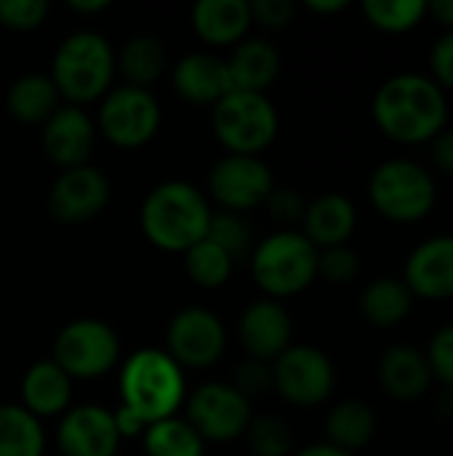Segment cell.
Returning <instances> with one entry per match:
<instances>
[{
	"label": "cell",
	"mask_w": 453,
	"mask_h": 456,
	"mask_svg": "<svg viewBox=\"0 0 453 456\" xmlns=\"http://www.w3.org/2000/svg\"><path fill=\"white\" fill-rule=\"evenodd\" d=\"M232 80V91H251V94H267V88L280 75V51L264 40V37H243L232 56L224 59Z\"/></svg>",
	"instance_id": "obj_23"
},
{
	"label": "cell",
	"mask_w": 453,
	"mask_h": 456,
	"mask_svg": "<svg viewBox=\"0 0 453 456\" xmlns=\"http://www.w3.org/2000/svg\"><path fill=\"white\" fill-rule=\"evenodd\" d=\"M45 433L19 403H0V456H43Z\"/></svg>",
	"instance_id": "obj_29"
},
{
	"label": "cell",
	"mask_w": 453,
	"mask_h": 456,
	"mask_svg": "<svg viewBox=\"0 0 453 456\" xmlns=\"http://www.w3.org/2000/svg\"><path fill=\"white\" fill-rule=\"evenodd\" d=\"M5 107L13 120L27 126H43L61 107V96L48 75L27 72L11 83L5 94Z\"/></svg>",
	"instance_id": "obj_27"
},
{
	"label": "cell",
	"mask_w": 453,
	"mask_h": 456,
	"mask_svg": "<svg viewBox=\"0 0 453 456\" xmlns=\"http://www.w3.org/2000/svg\"><path fill=\"white\" fill-rule=\"evenodd\" d=\"M171 80L176 94L198 107H214L232 91L227 61L208 51H195L182 56L174 64Z\"/></svg>",
	"instance_id": "obj_20"
},
{
	"label": "cell",
	"mask_w": 453,
	"mask_h": 456,
	"mask_svg": "<svg viewBox=\"0 0 453 456\" xmlns=\"http://www.w3.org/2000/svg\"><path fill=\"white\" fill-rule=\"evenodd\" d=\"M168 64L166 48L152 35H133L123 43V48L115 53V67L123 75L125 86L147 88L163 75Z\"/></svg>",
	"instance_id": "obj_28"
},
{
	"label": "cell",
	"mask_w": 453,
	"mask_h": 456,
	"mask_svg": "<svg viewBox=\"0 0 453 456\" xmlns=\"http://www.w3.org/2000/svg\"><path fill=\"white\" fill-rule=\"evenodd\" d=\"M238 337L248 358L272 363L294 345V323L280 302L264 297L243 310L238 321Z\"/></svg>",
	"instance_id": "obj_18"
},
{
	"label": "cell",
	"mask_w": 453,
	"mask_h": 456,
	"mask_svg": "<svg viewBox=\"0 0 453 456\" xmlns=\"http://www.w3.org/2000/svg\"><path fill=\"white\" fill-rule=\"evenodd\" d=\"M243 398H256L272 390V363H262V361H243L235 371H232V382H230Z\"/></svg>",
	"instance_id": "obj_38"
},
{
	"label": "cell",
	"mask_w": 453,
	"mask_h": 456,
	"mask_svg": "<svg viewBox=\"0 0 453 456\" xmlns=\"http://www.w3.org/2000/svg\"><path fill=\"white\" fill-rule=\"evenodd\" d=\"M403 283L414 299L451 302L453 299V232L433 235L417 243L403 265Z\"/></svg>",
	"instance_id": "obj_16"
},
{
	"label": "cell",
	"mask_w": 453,
	"mask_h": 456,
	"mask_svg": "<svg viewBox=\"0 0 453 456\" xmlns=\"http://www.w3.org/2000/svg\"><path fill=\"white\" fill-rule=\"evenodd\" d=\"M430 77L449 94L453 91V29L435 37L430 48Z\"/></svg>",
	"instance_id": "obj_41"
},
{
	"label": "cell",
	"mask_w": 453,
	"mask_h": 456,
	"mask_svg": "<svg viewBox=\"0 0 453 456\" xmlns=\"http://www.w3.org/2000/svg\"><path fill=\"white\" fill-rule=\"evenodd\" d=\"M272 190V168L256 155H222L208 171V195L230 214L243 216L264 206Z\"/></svg>",
	"instance_id": "obj_11"
},
{
	"label": "cell",
	"mask_w": 453,
	"mask_h": 456,
	"mask_svg": "<svg viewBox=\"0 0 453 456\" xmlns=\"http://www.w3.org/2000/svg\"><path fill=\"white\" fill-rule=\"evenodd\" d=\"M112 187L104 171L85 163L61 171L48 192V211L61 224H83L99 216L109 203Z\"/></svg>",
	"instance_id": "obj_14"
},
{
	"label": "cell",
	"mask_w": 453,
	"mask_h": 456,
	"mask_svg": "<svg viewBox=\"0 0 453 456\" xmlns=\"http://www.w3.org/2000/svg\"><path fill=\"white\" fill-rule=\"evenodd\" d=\"M376 377H379L382 390L392 401H400V403L425 398L435 385L425 350H417L411 345L387 347L376 363Z\"/></svg>",
	"instance_id": "obj_19"
},
{
	"label": "cell",
	"mask_w": 453,
	"mask_h": 456,
	"mask_svg": "<svg viewBox=\"0 0 453 456\" xmlns=\"http://www.w3.org/2000/svg\"><path fill=\"white\" fill-rule=\"evenodd\" d=\"M427 19H435L446 32L453 29V0H433V3H427Z\"/></svg>",
	"instance_id": "obj_44"
},
{
	"label": "cell",
	"mask_w": 453,
	"mask_h": 456,
	"mask_svg": "<svg viewBox=\"0 0 453 456\" xmlns=\"http://www.w3.org/2000/svg\"><path fill=\"white\" fill-rule=\"evenodd\" d=\"M227 350V329L208 307H184L166 326V353L187 371L211 369Z\"/></svg>",
	"instance_id": "obj_12"
},
{
	"label": "cell",
	"mask_w": 453,
	"mask_h": 456,
	"mask_svg": "<svg viewBox=\"0 0 453 456\" xmlns=\"http://www.w3.org/2000/svg\"><path fill=\"white\" fill-rule=\"evenodd\" d=\"M430 160H433V168L446 176L453 179V128H443L433 142H430Z\"/></svg>",
	"instance_id": "obj_42"
},
{
	"label": "cell",
	"mask_w": 453,
	"mask_h": 456,
	"mask_svg": "<svg viewBox=\"0 0 453 456\" xmlns=\"http://www.w3.org/2000/svg\"><path fill=\"white\" fill-rule=\"evenodd\" d=\"M160 102L147 88L115 86L109 88L96 112V131L120 150H136L155 139L160 131Z\"/></svg>",
	"instance_id": "obj_9"
},
{
	"label": "cell",
	"mask_w": 453,
	"mask_h": 456,
	"mask_svg": "<svg viewBox=\"0 0 453 456\" xmlns=\"http://www.w3.org/2000/svg\"><path fill=\"white\" fill-rule=\"evenodd\" d=\"M45 0H0V24L13 32H32L48 16Z\"/></svg>",
	"instance_id": "obj_36"
},
{
	"label": "cell",
	"mask_w": 453,
	"mask_h": 456,
	"mask_svg": "<svg viewBox=\"0 0 453 456\" xmlns=\"http://www.w3.org/2000/svg\"><path fill=\"white\" fill-rule=\"evenodd\" d=\"M211 219V200L195 184L182 179H168L152 187L139 208L142 235L168 254H184L206 240Z\"/></svg>",
	"instance_id": "obj_2"
},
{
	"label": "cell",
	"mask_w": 453,
	"mask_h": 456,
	"mask_svg": "<svg viewBox=\"0 0 453 456\" xmlns=\"http://www.w3.org/2000/svg\"><path fill=\"white\" fill-rule=\"evenodd\" d=\"M360 256L350 246L323 248L318 254V278L331 286H350L360 275Z\"/></svg>",
	"instance_id": "obj_35"
},
{
	"label": "cell",
	"mask_w": 453,
	"mask_h": 456,
	"mask_svg": "<svg viewBox=\"0 0 453 456\" xmlns=\"http://www.w3.org/2000/svg\"><path fill=\"white\" fill-rule=\"evenodd\" d=\"M115 72V51L107 37L93 29H77L59 43L48 77L67 104L83 107L96 99L101 102Z\"/></svg>",
	"instance_id": "obj_4"
},
{
	"label": "cell",
	"mask_w": 453,
	"mask_h": 456,
	"mask_svg": "<svg viewBox=\"0 0 453 456\" xmlns=\"http://www.w3.org/2000/svg\"><path fill=\"white\" fill-rule=\"evenodd\" d=\"M425 355H427V363L433 369L435 382H441L443 390L453 393V323L441 326L430 337V345H427Z\"/></svg>",
	"instance_id": "obj_37"
},
{
	"label": "cell",
	"mask_w": 453,
	"mask_h": 456,
	"mask_svg": "<svg viewBox=\"0 0 453 456\" xmlns=\"http://www.w3.org/2000/svg\"><path fill=\"white\" fill-rule=\"evenodd\" d=\"M69 8L75 11V13H101V11H107L109 8V3L107 0H69Z\"/></svg>",
	"instance_id": "obj_47"
},
{
	"label": "cell",
	"mask_w": 453,
	"mask_h": 456,
	"mask_svg": "<svg viewBox=\"0 0 453 456\" xmlns=\"http://www.w3.org/2000/svg\"><path fill=\"white\" fill-rule=\"evenodd\" d=\"M246 441L254 456H291L294 452V433L291 428L272 414L251 417L246 428Z\"/></svg>",
	"instance_id": "obj_33"
},
{
	"label": "cell",
	"mask_w": 453,
	"mask_h": 456,
	"mask_svg": "<svg viewBox=\"0 0 453 456\" xmlns=\"http://www.w3.org/2000/svg\"><path fill=\"white\" fill-rule=\"evenodd\" d=\"M142 446L147 456H203L206 441L195 433V428L184 417H168L152 422L142 436Z\"/></svg>",
	"instance_id": "obj_30"
},
{
	"label": "cell",
	"mask_w": 453,
	"mask_h": 456,
	"mask_svg": "<svg viewBox=\"0 0 453 456\" xmlns=\"http://www.w3.org/2000/svg\"><path fill=\"white\" fill-rule=\"evenodd\" d=\"M96 123L93 118L75 104H61L45 123H43V152L53 166L61 171L85 166L93 144H96Z\"/></svg>",
	"instance_id": "obj_17"
},
{
	"label": "cell",
	"mask_w": 453,
	"mask_h": 456,
	"mask_svg": "<svg viewBox=\"0 0 453 456\" xmlns=\"http://www.w3.org/2000/svg\"><path fill=\"white\" fill-rule=\"evenodd\" d=\"M120 406L136 411L147 425L176 417L187 401L184 369L158 347L136 350L120 366Z\"/></svg>",
	"instance_id": "obj_3"
},
{
	"label": "cell",
	"mask_w": 453,
	"mask_h": 456,
	"mask_svg": "<svg viewBox=\"0 0 453 456\" xmlns=\"http://www.w3.org/2000/svg\"><path fill=\"white\" fill-rule=\"evenodd\" d=\"M414 294L403 278L382 275L371 281L360 294V315L374 329H398L414 313Z\"/></svg>",
	"instance_id": "obj_26"
},
{
	"label": "cell",
	"mask_w": 453,
	"mask_h": 456,
	"mask_svg": "<svg viewBox=\"0 0 453 456\" xmlns=\"http://www.w3.org/2000/svg\"><path fill=\"white\" fill-rule=\"evenodd\" d=\"M379 430V417L371 409V403L360 398H344L334 403L326 414V444L358 454L363 452Z\"/></svg>",
	"instance_id": "obj_25"
},
{
	"label": "cell",
	"mask_w": 453,
	"mask_h": 456,
	"mask_svg": "<svg viewBox=\"0 0 453 456\" xmlns=\"http://www.w3.org/2000/svg\"><path fill=\"white\" fill-rule=\"evenodd\" d=\"M120 436L112 411L99 403L69 406L56 425V449L61 456H117Z\"/></svg>",
	"instance_id": "obj_15"
},
{
	"label": "cell",
	"mask_w": 453,
	"mask_h": 456,
	"mask_svg": "<svg viewBox=\"0 0 453 456\" xmlns=\"http://www.w3.org/2000/svg\"><path fill=\"white\" fill-rule=\"evenodd\" d=\"M182 256H184V273H187V278L195 286H200V289H222L232 278L235 259L230 254H224L208 238L200 240V243H195Z\"/></svg>",
	"instance_id": "obj_32"
},
{
	"label": "cell",
	"mask_w": 453,
	"mask_h": 456,
	"mask_svg": "<svg viewBox=\"0 0 453 456\" xmlns=\"http://www.w3.org/2000/svg\"><path fill=\"white\" fill-rule=\"evenodd\" d=\"M206 238L216 243L224 254H230L235 262L243 256H251L254 251V230L240 214H230V211L214 214Z\"/></svg>",
	"instance_id": "obj_34"
},
{
	"label": "cell",
	"mask_w": 453,
	"mask_h": 456,
	"mask_svg": "<svg viewBox=\"0 0 453 456\" xmlns=\"http://www.w3.org/2000/svg\"><path fill=\"white\" fill-rule=\"evenodd\" d=\"M187 422L203 441L230 444L246 436V428L254 417L251 401L243 398L230 382H206L184 401Z\"/></svg>",
	"instance_id": "obj_13"
},
{
	"label": "cell",
	"mask_w": 453,
	"mask_h": 456,
	"mask_svg": "<svg viewBox=\"0 0 453 456\" xmlns=\"http://www.w3.org/2000/svg\"><path fill=\"white\" fill-rule=\"evenodd\" d=\"M318 248L299 230H278L251 251V278L267 299H288L318 281Z\"/></svg>",
	"instance_id": "obj_6"
},
{
	"label": "cell",
	"mask_w": 453,
	"mask_h": 456,
	"mask_svg": "<svg viewBox=\"0 0 453 456\" xmlns=\"http://www.w3.org/2000/svg\"><path fill=\"white\" fill-rule=\"evenodd\" d=\"M195 35L214 48L238 45L251 27V8L246 0H200L192 13Z\"/></svg>",
	"instance_id": "obj_24"
},
{
	"label": "cell",
	"mask_w": 453,
	"mask_h": 456,
	"mask_svg": "<svg viewBox=\"0 0 453 456\" xmlns=\"http://www.w3.org/2000/svg\"><path fill=\"white\" fill-rule=\"evenodd\" d=\"M360 11L374 29L384 35H406L427 19V0H366Z\"/></svg>",
	"instance_id": "obj_31"
},
{
	"label": "cell",
	"mask_w": 453,
	"mask_h": 456,
	"mask_svg": "<svg viewBox=\"0 0 453 456\" xmlns=\"http://www.w3.org/2000/svg\"><path fill=\"white\" fill-rule=\"evenodd\" d=\"M336 366L312 345H291L272 361V390L296 409H315L334 395Z\"/></svg>",
	"instance_id": "obj_10"
},
{
	"label": "cell",
	"mask_w": 453,
	"mask_h": 456,
	"mask_svg": "<svg viewBox=\"0 0 453 456\" xmlns=\"http://www.w3.org/2000/svg\"><path fill=\"white\" fill-rule=\"evenodd\" d=\"M355 230H358V208L344 192H323L307 203L302 219V235L318 251L350 246Z\"/></svg>",
	"instance_id": "obj_21"
},
{
	"label": "cell",
	"mask_w": 453,
	"mask_h": 456,
	"mask_svg": "<svg viewBox=\"0 0 453 456\" xmlns=\"http://www.w3.org/2000/svg\"><path fill=\"white\" fill-rule=\"evenodd\" d=\"M112 419H115V428H117L120 441H123V438H142V436L147 433V428H150L136 411H131V409H125V406L115 409V411H112Z\"/></svg>",
	"instance_id": "obj_43"
},
{
	"label": "cell",
	"mask_w": 453,
	"mask_h": 456,
	"mask_svg": "<svg viewBox=\"0 0 453 456\" xmlns=\"http://www.w3.org/2000/svg\"><path fill=\"white\" fill-rule=\"evenodd\" d=\"M248 8L251 24H259L264 29H286L296 16V5L291 0H254L248 3Z\"/></svg>",
	"instance_id": "obj_40"
},
{
	"label": "cell",
	"mask_w": 453,
	"mask_h": 456,
	"mask_svg": "<svg viewBox=\"0 0 453 456\" xmlns=\"http://www.w3.org/2000/svg\"><path fill=\"white\" fill-rule=\"evenodd\" d=\"M294 456H352L347 454V452H342V449H336V446H331V444H310V446H304V449H299Z\"/></svg>",
	"instance_id": "obj_46"
},
{
	"label": "cell",
	"mask_w": 453,
	"mask_h": 456,
	"mask_svg": "<svg viewBox=\"0 0 453 456\" xmlns=\"http://www.w3.org/2000/svg\"><path fill=\"white\" fill-rule=\"evenodd\" d=\"M304 8H307V11H312V13H323V16H328V13L347 11V8H350V3H347V0H307V3H304Z\"/></svg>",
	"instance_id": "obj_45"
},
{
	"label": "cell",
	"mask_w": 453,
	"mask_h": 456,
	"mask_svg": "<svg viewBox=\"0 0 453 456\" xmlns=\"http://www.w3.org/2000/svg\"><path fill=\"white\" fill-rule=\"evenodd\" d=\"M435 414L443 417V419H451L453 417V393L451 390H443L438 398H435Z\"/></svg>",
	"instance_id": "obj_48"
},
{
	"label": "cell",
	"mask_w": 453,
	"mask_h": 456,
	"mask_svg": "<svg viewBox=\"0 0 453 456\" xmlns=\"http://www.w3.org/2000/svg\"><path fill=\"white\" fill-rule=\"evenodd\" d=\"M264 208L270 211V216H272L275 222L288 224V230H291V224H296V222L304 219L307 200H304V195H302L296 187H278V184H275V190H272L270 198L264 200Z\"/></svg>",
	"instance_id": "obj_39"
},
{
	"label": "cell",
	"mask_w": 453,
	"mask_h": 456,
	"mask_svg": "<svg viewBox=\"0 0 453 456\" xmlns=\"http://www.w3.org/2000/svg\"><path fill=\"white\" fill-rule=\"evenodd\" d=\"M211 128L227 155L262 158L280 131V118L267 94L230 91L211 107Z\"/></svg>",
	"instance_id": "obj_7"
},
{
	"label": "cell",
	"mask_w": 453,
	"mask_h": 456,
	"mask_svg": "<svg viewBox=\"0 0 453 456\" xmlns=\"http://www.w3.org/2000/svg\"><path fill=\"white\" fill-rule=\"evenodd\" d=\"M21 409H27L35 419L61 417L72 403V379L51 361H35L21 377Z\"/></svg>",
	"instance_id": "obj_22"
},
{
	"label": "cell",
	"mask_w": 453,
	"mask_h": 456,
	"mask_svg": "<svg viewBox=\"0 0 453 456\" xmlns=\"http://www.w3.org/2000/svg\"><path fill=\"white\" fill-rule=\"evenodd\" d=\"M368 200L392 224H419L438 206V182L427 166L411 158H390L371 171Z\"/></svg>",
	"instance_id": "obj_5"
},
{
	"label": "cell",
	"mask_w": 453,
	"mask_h": 456,
	"mask_svg": "<svg viewBox=\"0 0 453 456\" xmlns=\"http://www.w3.org/2000/svg\"><path fill=\"white\" fill-rule=\"evenodd\" d=\"M51 361L75 379H99L109 374L120 361L117 331L99 318L69 321L53 339Z\"/></svg>",
	"instance_id": "obj_8"
},
{
	"label": "cell",
	"mask_w": 453,
	"mask_h": 456,
	"mask_svg": "<svg viewBox=\"0 0 453 456\" xmlns=\"http://www.w3.org/2000/svg\"><path fill=\"white\" fill-rule=\"evenodd\" d=\"M371 118L395 144H430L449 128V94L430 75L398 72L376 88Z\"/></svg>",
	"instance_id": "obj_1"
}]
</instances>
